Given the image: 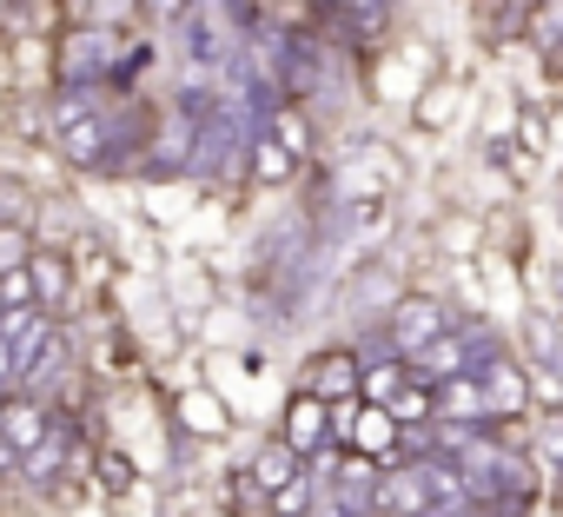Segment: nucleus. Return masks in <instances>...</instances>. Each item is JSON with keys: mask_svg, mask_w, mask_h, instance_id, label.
I'll return each instance as SVG.
<instances>
[{"mask_svg": "<svg viewBox=\"0 0 563 517\" xmlns=\"http://www.w3.org/2000/svg\"><path fill=\"white\" fill-rule=\"evenodd\" d=\"M444 339V306L438 299H405L398 312H391V345L405 352V359H418L424 345H438Z\"/></svg>", "mask_w": 563, "mask_h": 517, "instance_id": "f257e3e1", "label": "nucleus"}, {"mask_svg": "<svg viewBox=\"0 0 563 517\" xmlns=\"http://www.w3.org/2000/svg\"><path fill=\"white\" fill-rule=\"evenodd\" d=\"M278 438H286L299 458H306V451H319V444L332 438V405H325L319 392H299V398L286 405V425H278Z\"/></svg>", "mask_w": 563, "mask_h": 517, "instance_id": "f03ea898", "label": "nucleus"}, {"mask_svg": "<svg viewBox=\"0 0 563 517\" xmlns=\"http://www.w3.org/2000/svg\"><path fill=\"white\" fill-rule=\"evenodd\" d=\"M372 504L385 510V517H424L431 510V477H424V464L418 471H378V484H372Z\"/></svg>", "mask_w": 563, "mask_h": 517, "instance_id": "7ed1b4c3", "label": "nucleus"}, {"mask_svg": "<svg viewBox=\"0 0 563 517\" xmlns=\"http://www.w3.org/2000/svg\"><path fill=\"white\" fill-rule=\"evenodd\" d=\"M358 385H365V359H352V352H325V359L312 365V385H306V392H319L325 405H345V398H358Z\"/></svg>", "mask_w": 563, "mask_h": 517, "instance_id": "20e7f679", "label": "nucleus"}, {"mask_svg": "<svg viewBox=\"0 0 563 517\" xmlns=\"http://www.w3.org/2000/svg\"><path fill=\"white\" fill-rule=\"evenodd\" d=\"M27 273H34V299H41V312H60L67 299H74V266H67V252H34L27 258Z\"/></svg>", "mask_w": 563, "mask_h": 517, "instance_id": "39448f33", "label": "nucleus"}, {"mask_svg": "<svg viewBox=\"0 0 563 517\" xmlns=\"http://www.w3.org/2000/svg\"><path fill=\"white\" fill-rule=\"evenodd\" d=\"M398 418H391V405H365L358 398V418H352V451L358 458H385V451H398Z\"/></svg>", "mask_w": 563, "mask_h": 517, "instance_id": "423d86ee", "label": "nucleus"}, {"mask_svg": "<svg viewBox=\"0 0 563 517\" xmlns=\"http://www.w3.org/2000/svg\"><path fill=\"white\" fill-rule=\"evenodd\" d=\"M47 411L34 405V398H8V425H0V444H8V451H21V458H34L41 444H47Z\"/></svg>", "mask_w": 563, "mask_h": 517, "instance_id": "0eeeda50", "label": "nucleus"}, {"mask_svg": "<svg viewBox=\"0 0 563 517\" xmlns=\"http://www.w3.org/2000/svg\"><path fill=\"white\" fill-rule=\"evenodd\" d=\"M484 398H490V418H517L530 405V385H523V372L510 359H490L484 365Z\"/></svg>", "mask_w": 563, "mask_h": 517, "instance_id": "6e6552de", "label": "nucleus"}, {"mask_svg": "<svg viewBox=\"0 0 563 517\" xmlns=\"http://www.w3.org/2000/svg\"><path fill=\"white\" fill-rule=\"evenodd\" d=\"M306 471H299V451L286 444V438H272L258 458H252V484L265 491V497H278V491H286V484H299Z\"/></svg>", "mask_w": 563, "mask_h": 517, "instance_id": "1a4fd4ad", "label": "nucleus"}, {"mask_svg": "<svg viewBox=\"0 0 563 517\" xmlns=\"http://www.w3.org/2000/svg\"><path fill=\"white\" fill-rule=\"evenodd\" d=\"M438 418H464V425H477V418H490V398H484V378H471V372H457V378H444V385H438Z\"/></svg>", "mask_w": 563, "mask_h": 517, "instance_id": "9d476101", "label": "nucleus"}, {"mask_svg": "<svg viewBox=\"0 0 563 517\" xmlns=\"http://www.w3.org/2000/svg\"><path fill=\"white\" fill-rule=\"evenodd\" d=\"M464 372V345L457 339H438V345H424L418 359H411V378L418 385H444V378H457Z\"/></svg>", "mask_w": 563, "mask_h": 517, "instance_id": "9b49d317", "label": "nucleus"}, {"mask_svg": "<svg viewBox=\"0 0 563 517\" xmlns=\"http://www.w3.org/2000/svg\"><path fill=\"white\" fill-rule=\"evenodd\" d=\"M179 425H186L192 438H225V405H219L212 392H186V398H179Z\"/></svg>", "mask_w": 563, "mask_h": 517, "instance_id": "f8f14e48", "label": "nucleus"}, {"mask_svg": "<svg viewBox=\"0 0 563 517\" xmlns=\"http://www.w3.org/2000/svg\"><path fill=\"white\" fill-rule=\"evenodd\" d=\"M405 385H411V365L385 359V365H365V385H358V398H365V405H391Z\"/></svg>", "mask_w": 563, "mask_h": 517, "instance_id": "ddd939ff", "label": "nucleus"}, {"mask_svg": "<svg viewBox=\"0 0 563 517\" xmlns=\"http://www.w3.org/2000/svg\"><path fill=\"white\" fill-rule=\"evenodd\" d=\"M431 411H438V398H431V385H418V378L391 398V418H398V425H424Z\"/></svg>", "mask_w": 563, "mask_h": 517, "instance_id": "4468645a", "label": "nucleus"}, {"mask_svg": "<svg viewBox=\"0 0 563 517\" xmlns=\"http://www.w3.org/2000/svg\"><path fill=\"white\" fill-rule=\"evenodd\" d=\"M60 133H67L74 160H93V153H100V127H93V120H80L74 107H60Z\"/></svg>", "mask_w": 563, "mask_h": 517, "instance_id": "2eb2a0df", "label": "nucleus"}, {"mask_svg": "<svg viewBox=\"0 0 563 517\" xmlns=\"http://www.w3.org/2000/svg\"><path fill=\"white\" fill-rule=\"evenodd\" d=\"M27 306H41V299H34V273H27V266L0 273V312H27Z\"/></svg>", "mask_w": 563, "mask_h": 517, "instance_id": "dca6fc26", "label": "nucleus"}, {"mask_svg": "<svg viewBox=\"0 0 563 517\" xmlns=\"http://www.w3.org/2000/svg\"><path fill=\"white\" fill-rule=\"evenodd\" d=\"M27 258H34L27 232H21V226H0V273H14V266H27Z\"/></svg>", "mask_w": 563, "mask_h": 517, "instance_id": "f3484780", "label": "nucleus"}, {"mask_svg": "<svg viewBox=\"0 0 563 517\" xmlns=\"http://www.w3.org/2000/svg\"><path fill=\"white\" fill-rule=\"evenodd\" d=\"M292 166H299V160L278 146V140H272V146H258V160H252V173H258V179H286Z\"/></svg>", "mask_w": 563, "mask_h": 517, "instance_id": "a211bd4d", "label": "nucleus"}, {"mask_svg": "<svg viewBox=\"0 0 563 517\" xmlns=\"http://www.w3.org/2000/svg\"><path fill=\"white\" fill-rule=\"evenodd\" d=\"M272 127H278V146H286V153H292V160H299V153H306V120H299V113H278V120H272Z\"/></svg>", "mask_w": 563, "mask_h": 517, "instance_id": "6ab92c4d", "label": "nucleus"}, {"mask_svg": "<svg viewBox=\"0 0 563 517\" xmlns=\"http://www.w3.org/2000/svg\"><path fill=\"white\" fill-rule=\"evenodd\" d=\"M100 477H107L113 491H126V484H133V464H126L120 451H107V458H100Z\"/></svg>", "mask_w": 563, "mask_h": 517, "instance_id": "aec40b11", "label": "nucleus"}, {"mask_svg": "<svg viewBox=\"0 0 563 517\" xmlns=\"http://www.w3.org/2000/svg\"><path fill=\"white\" fill-rule=\"evenodd\" d=\"M14 372H21V345H14V339H8V332H0V385H8V378H14Z\"/></svg>", "mask_w": 563, "mask_h": 517, "instance_id": "412c9836", "label": "nucleus"}, {"mask_svg": "<svg viewBox=\"0 0 563 517\" xmlns=\"http://www.w3.org/2000/svg\"><path fill=\"white\" fill-rule=\"evenodd\" d=\"M0 425H8V385H0Z\"/></svg>", "mask_w": 563, "mask_h": 517, "instance_id": "4be33fe9", "label": "nucleus"}, {"mask_svg": "<svg viewBox=\"0 0 563 517\" xmlns=\"http://www.w3.org/2000/svg\"><path fill=\"white\" fill-rule=\"evenodd\" d=\"M556 67H563V47H556Z\"/></svg>", "mask_w": 563, "mask_h": 517, "instance_id": "5701e85b", "label": "nucleus"}]
</instances>
